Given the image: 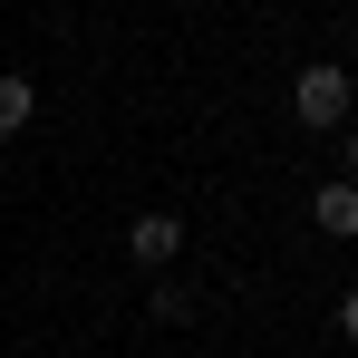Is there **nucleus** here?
Instances as JSON below:
<instances>
[{"label": "nucleus", "mask_w": 358, "mask_h": 358, "mask_svg": "<svg viewBox=\"0 0 358 358\" xmlns=\"http://www.w3.org/2000/svg\"><path fill=\"white\" fill-rule=\"evenodd\" d=\"M349 107H358V78H349L339 59H310V68L291 78V117H300V126H349Z\"/></svg>", "instance_id": "obj_1"}, {"label": "nucleus", "mask_w": 358, "mask_h": 358, "mask_svg": "<svg viewBox=\"0 0 358 358\" xmlns=\"http://www.w3.org/2000/svg\"><path fill=\"white\" fill-rule=\"evenodd\" d=\"M175 252H184V223H175V213H136V223H126V262H145V271H165Z\"/></svg>", "instance_id": "obj_2"}, {"label": "nucleus", "mask_w": 358, "mask_h": 358, "mask_svg": "<svg viewBox=\"0 0 358 358\" xmlns=\"http://www.w3.org/2000/svg\"><path fill=\"white\" fill-rule=\"evenodd\" d=\"M310 223H320L329 242H358V175L320 184V194H310Z\"/></svg>", "instance_id": "obj_3"}, {"label": "nucleus", "mask_w": 358, "mask_h": 358, "mask_svg": "<svg viewBox=\"0 0 358 358\" xmlns=\"http://www.w3.org/2000/svg\"><path fill=\"white\" fill-rule=\"evenodd\" d=\"M29 117H39V87L29 78H0V136H20Z\"/></svg>", "instance_id": "obj_4"}, {"label": "nucleus", "mask_w": 358, "mask_h": 358, "mask_svg": "<svg viewBox=\"0 0 358 358\" xmlns=\"http://www.w3.org/2000/svg\"><path fill=\"white\" fill-rule=\"evenodd\" d=\"M145 310H155L165 329H184V320H194V291H184V281H155V300H145Z\"/></svg>", "instance_id": "obj_5"}, {"label": "nucleus", "mask_w": 358, "mask_h": 358, "mask_svg": "<svg viewBox=\"0 0 358 358\" xmlns=\"http://www.w3.org/2000/svg\"><path fill=\"white\" fill-rule=\"evenodd\" d=\"M339 339H358V291H349V300H339Z\"/></svg>", "instance_id": "obj_6"}, {"label": "nucleus", "mask_w": 358, "mask_h": 358, "mask_svg": "<svg viewBox=\"0 0 358 358\" xmlns=\"http://www.w3.org/2000/svg\"><path fill=\"white\" fill-rule=\"evenodd\" d=\"M339 165H349V175H358V126H349V145H339Z\"/></svg>", "instance_id": "obj_7"}]
</instances>
